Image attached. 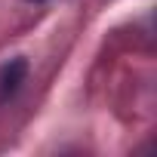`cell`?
Wrapping results in <instances>:
<instances>
[{"instance_id":"1","label":"cell","mask_w":157,"mask_h":157,"mask_svg":"<svg viewBox=\"0 0 157 157\" xmlns=\"http://www.w3.org/2000/svg\"><path fill=\"white\" fill-rule=\"evenodd\" d=\"M25 74H28V62L25 59H10L3 68H0V99H3V102L22 86Z\"/></svg>"}]
</instances>
